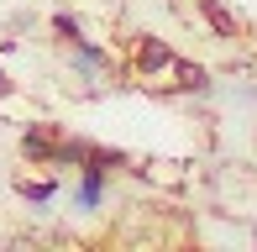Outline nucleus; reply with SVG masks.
<instances>
[{
  "label": "nucleus",
  "instance_id": "nucleus-1",
  "mask_svg": "<svg viewBox=\"0 0 257 252\" xmlns=\"http://www.w3.org/2000/svg\"><path fill=\"white\" fill-rule=\"evenodd\" d=\"M95 200H100V168H89L84 189H79V205H95Z\"/></svg>",
  "mask_w": 257,
  "mask_h": 252
},
{
  "label": "nucleus",
  "instance_id": "nucleus-2",
  "mask_svg": "<svg viewBox=\"0 0 257 252\" xmlns=\"http://www.w3.org/2000/svg\"><path fill=\"white\" fill-rule=\"evenodd\" d=\"M163 63H168V48H158V42L142 48V68H163Z\"/></svg>",
  "mask_w": 257,
  "mask_h": 252
}]
</instances>
